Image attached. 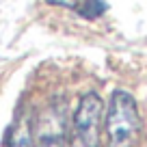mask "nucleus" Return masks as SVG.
Instances as JSON below:
<instances>
[{"label": "nucleus", "mask_w": 147, "mask_h": 147, "mask_svg": "<svg viewBox=\"0 0 147 147\" xmlns=\"http://www.w3.org/2000/svg\"><path fill=\"white\" fill-rule=\"evenodd\" d=\"M104 9H106V0H82L78 13L91 20V18H97L100 13H104Z\"/></svg>", "instance_id": "nucleus-5"}, {"label": "nucleus", "mask_w": 147, "mask_h": 147, "mask_svg": "<svg viewBox=\"0 0 147 147\" xmlns=\"http://www.w3.org/2000/svg\"><path fill=\"white\" fill-rule=\"evenodd\" d=\"M104 102L97 93H84L74 113V147H100Z\"/></svg>", "instance_id": "nucleus-2"}, {"label": "nucleus", "mask_w": 147, "mask_h": 147, "mask_svg": "<svg viewBox=\"0 0 147 147\" xmlns=\"http://www.w3.org/2000/svg\"><path fill=\"white\" fill-rule=\"evenodd\" d=\"M37 147H67L65 145V117L61 110L52 106L48 115L39 121V134H37Z\"/></svg>", "instance_id": "nucleus-3"}, {"label": "nucleus", "mask_w": 147, "mask_h": 147, "mask_svg": "<svg viewBox=\"0 0 147 147\" xmlns=\"http://www.w3.org/2000/svg\"><path fill=\"white\" fill-rule=\"evenodd\" d=\"M7 147H37L35 136H32V125L28 121V117H18L13 128L9 130Z\"/></svg>", "instance_id": "nucleus-4"}, {"label": "nucleus", "mask_w": 147, "mask_h": 147, "mask_svg": "<svg viewBox=\"0 0 147 147\" xmlns=\"http://www.w3.org/2000/svg\"><path fill=\"white\" fill-rule=\"evenodd\" d=\"M106 141L108 147H134L141 132V115L136 100L123 89L113 91L106 110Z\"/></svg>", "instance_id": "nucleus-1"}, {"label": "nucleus", "mask_w": 147, "mask_h": 147, "mask_svg": "<svg viewBox=\"0 0 147 147\" xmlns=\"http://www.w3.org/2000/svg\"><path fill=\"white\" fill-rule=\"evenodd\" d=\"M46 2H50V5H59V7H71V9L78 11L80 5H82V0H46Z\"/></svg>", "instance_id": "nucleus-6"}]
</instances>
